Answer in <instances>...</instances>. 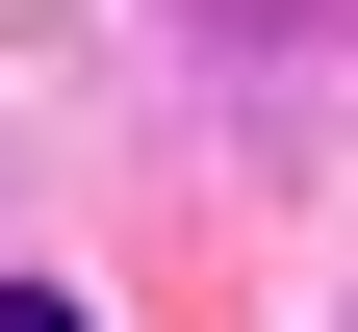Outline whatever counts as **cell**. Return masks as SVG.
<instances>
[{
  "label": "cell",
  "mask_w": 358,
  "mask_h": 332,
  "mask_svg": "<svg viewBox=\"0 0 358 332\" xmlns=\"http://www.w3.org/2000/svg\"><path fill=\"white\" fill-rule=\"evenodd\" d=\"M0 332H77V307H52V281H26V307H0Z\"/></svg>",
  "instance_id": "6da1fadb"
}]
</instances>
